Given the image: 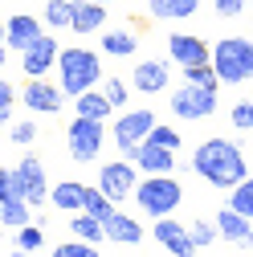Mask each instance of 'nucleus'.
<instances>
[{"label": "nucleus", "instance_id": "nucleus-28", "mask_svg": "<svg viewBox=\"0 0 253 257\" xmlns=\"http://www.w3.org/2000/svg\"><path fill=\"white\" fill-rule=\"evenodd\" d=\"M229 204L237 208V212H245L249 220H253V176H245L237 188H233V196H229Z\"/></svg>", "mask_w": 253, "mask_h": 257}, {"label": "nucleus", "instance_id": "nucleus-33", "mask_svg": "<svg viewBox=\"0 0 253 257\" xmlns=\"http://www.w3.org/2000/svg\"><path fill=\"white\" fill-rule=\"evenodd\" d=\"M229 122L237 126V131H253V106H249V102H237V106L229 110Z\"/></svg>", "mask_w": 253, "mask_h": 257}, {"label": "nucleus", "instance_id": "nucleus-27", "mask_svg": "<svg viewBox=\"0 0 253 257\" xmlns=\"http://www.w3.org/2000/svg\"><path fill=\"white\" fill-rule=\"evenodd\" d=\"M184 82H196V86H220V74L212 61H200V66H184Z\"/></svg>", "mask_w": 253, "mask_h": 257}, {"label": "nucleus", "instance_id": "nucleus-15", "mask_svg": "<svg viewBox=\"0 0 253 257\" xmlns=\"http://www.w3.org/2000/svg\"><path fill=\"white\" fill-rule=\"evenodd\" d=\"M102 229H106V241H118V245H135V241H143V229H139V220L122 216L118 208L102 212Z\"/></svg>", "mask_w": 253, "mask_h": 257}, {"label": "nucleus", "instance_id": "nucleus-24", "mask_svg": "<svg viewBox=\"0 0 253 257\" xmlns=\"http://www.w3.org/2000/svg\"><path fill=\"white\" fill-rule=\"evenodd\" d=\"M70 229H74V237H86V241H94V245H98V241H106V229H102V216H94V212H78L74 220H70Z\"/></svg>", "mask_w": 253, "mask_h": 257}, {"label": "nucleus", "instance_id": "nucleus-34", "mask_svg": "<svg viewBox=\"0 0 253 257\" xmlns=\"http://www.w3.org/2000/svg\"><path fill=\"white\" fill-rule=\"evenodd\" d=\"M33 139H37V126L29 122V118H25V122H13V143H17V147H29Z\"/></svg>", "mask_w": 253, "mask_h": 257}, {"label": "nucleus", "instance_id": "nucleus-26", "mask_svg": "<svg viewBox=\"0 0 253 257\" xmlns=\"http://www.w3.org/2000/svg\"><path fill=\"white\" fill-rule=\"evenodd\" d=\"M45 25L49 29H74V0H49L45 5Z\"/></svg>", "mask_w": 253, "mask_h": 257}, {"label": "nucleus", "instance_id": "nucleus-32", "mask_svg": "<svg viewBox=\"0 0 253 257\" xmlns=\"http://www.w3.org/2000/svg\"><path fill=\"white\" fill-rule=\"evenodd\" d=\"M45 245V233L37 229V224H21V229H17V249H41Z\"/></svg>", "mask_w": 253, "mask_h": 257}, {"label": "nucleus", "instance_id": "nucleus-7", "mask_svg": "<svg viewBox=\"0 0 253 257\" xmlns=\"http://www.w3.org/2000/svg\"><path fill=\"white\" fill-rule=\"evenodd\" d=\"M57 61H61V45H57L49 33H41L33 45L21 53V70H25L29 78H45V74L57 66Z\"/></svg>", "mask_w": 253, "mask_h": 257}, {"label": "nucleus", "instance_id": "nucleus-41", "mask_svg": "<svg viewBox=\"0 0 253 257\" xmlns=\"http://www.w3.org/2000/svg\"><path fill=\"white\" fill-rule=\"evenodd\" d=\"M249 106H253V98H249Z\"/></svg>", "mask_w": 253, "mask_h": 257}, {"label": "nucleus", "instance_id": "nucleus-2", "mask_svg": "<svg viewBox=\"0 0 253 257\" xmlns=\"http://www.w3.org/2000/svg\"><path fill=\"white\" fill-rule=\"evenodd\" d=\"M57 74H61V90L70 94V98H78V94L94 90L102 78V61L98 53H90V49H61V61H57Z\"/></svg>", "mask_w": 253, "mask_h": 257}, {"label": "nucleus", "instance_id": "nucleus-17", "mask_svg": "<svg viewBox=\"0 0 253 257\" xmlns=\"http://www.w3.org/2000/svg\"><path fill=\"white\" fill-rule=\"evenodd\" d=\"M131 82H135V90H143V94H160V90L168 86V61H139L135 74H131Z\"/></svg>", "mask_w": 253, "mask_h": 257}, {"label": "nucleus", "instance_id": "nucleus-9", "mask_svg": "<svg viewBox=\"0 0 253 257\" xmlns=\"http://www.w3.org/2000/svg\"><path fill=\"white\" fill-rule=\"evenodd\" d=\"M135 164L131 159H118V164H106L102 172H98V188L106 192V196L118 204V200H126V196H135Z\"/></svg>", "mask_w": 253, "mask_h": 257}, {"label": "nucleus", "instance_id": "nucleus-10", "mask_svg": "<svg viewBox=\"0 0 253 257\" xmlns=\"http://www.w3.org/2000/svg\"><path fill=\"white\" fill-rule=\"evenodd\" d=\"M151 131H155V114H151V110H126V114L114 122V143H118V151L139 147Z\"/></svg>", "mask_w": 253, "mask_h": 257}, {"label": "nucleus", "instance_id": "nucleus-36", "mask_svg": "<svg viewBox=\"0 0 253 257\" xmlns=\"http://www.w3.org/2000/svg\"><path fill=\"white\" fill-rule=\"evenodd\" d=\"M245 5H249V0H212V9H216L220 17H241Z\"/></svg>", "mask_w": 253, "mask_h": 257}, {"label": "nucleus", "instance_id": "nucleus-1", "mask_svg": "<svg viewBox=\"0 0 253 257\" xmlns=\"http://www.w3.org/2000/svg\"><path fill=\"white\" fill-rule=\"evenodd\" d=\"M192 172L200 180H208V188H225V192H233L249 176L245 155H241V147L233 139H204L192 151Z\"/></svg>", "mask_w": 253, "mask_h": 257}, {"label": "nucleus", "instance_id": "nucleus-6", "mask_svg": "<svg viewBox=\"0 0 253 257\" xmlns=\"http://www.w3.org/2000/svg\"><path fill=\"white\" fill-rule=\"evenodd\" d=\"M102 118H90V114H78V118H70V131H66V139H70V155L78 159V164H90L94 155L102 151Z\"/></svg>", "mask_w": 253, "mask_h": 257}, {"label": "nucleus", "instance_id": "nucleus-23", "mask_svg": "<svg viewBox=\"0 0 253 257\" xmlns=\"http://www.w3.org/2000/svg\"><path fill=\"white\" fill-rule=\"evenodd\" d=\"M110 110H118V106L106 98V90H102V94H98V90L78 94V114H90V118H110Z\"/></svg>", "mask_w": 253, "mask_h": 257}, {"label": "nucleus", "instance_id": "nucleus-11", "mask_svg": "<svg viewBox=\"0 0 253 257\" xmlns=\"http://www.w3.org/2000/svg\"><path fill=\"white\" fill-rule=\"evenodd\" d=\"M155 241H160L172 257H188L196 253V241H192V229H184V224H176L172 216H160L155 220Z\"/></svg>", "mask_w": 253, "mask_h": 257}, {"label": "nucleus", "instance_id": "nucleus-3", "mask_svg": "<svg viewBox=\"0 0 253 257\" xmlns=\"http://www.w3.org/2000/svg\"><path fill=\"white\" fill-rule=\"evenodd\" d=\"M212 66L220 74V82H249L253 78V41L245 37H225V41H216L212 45Z\"/></svg>", "mask_w": 253, "mask_h": 257}, {"label": "nucleus", "instance_id": "nucleus-8", "mask_svg": "<svg viewBox=\"0 0 253 257\" xmlns=\"http://www.w3.org/2000/svg\"><path fill=\"white\" fill-rule=\"evenodd\" d=\"M126 159H131L135 168H143L147 176H160V172H172V168H176V147H164V143L143 139L139 147H126Z\"/></svg>", "mask_w": 253, "mask_h": 257}, {"label": "nucleus", "instance_id": "nucleus-39", "mask_svg": "<svg viewBox=\"0 0 253 257\" xmlns=\"http://www.w3.org/2000/svg\"><path fill=\"white\" fill-rule=\"evenodd\" d=\"M98 5H110V0H98Z\"/></svg>", "mask_w": 253, "mask_h": 257}, {"label": "nucleus", "instance_id": "nucleus-40", "mask_svg": "<svg viewBox=\"0 0 253 257\" xmlns=\"http://www.w3.org/2000/svg\"><path fill=\"white\" fill-rule=\"evenodd\" d=\"M249 245H253V233H249Z\"/></svg>", "mask_w": 253, "mask_h": 257}, {"label": "nucleus", "instance_id": "nucleus-21", "mask_svg": "<svg viewBox=\"0 0 253 257\" xmlns=\"http://www.w3.org/2000/svg\"><path fill=\"white\" fill-rule=\"evenodd\" d=\"M49 200H53V208H66V212H82L86 208V184H57L53 192H49Z\"/></svg>", "mask_w": 253, "mask_h": 257}, {"label": "nucleus", "instance_id": "nucleus-38", "mask_svg": "<svg viewBox=\"0 0 253 257\" xmlns=\"http://www.w3.org/2000/svg\"><path fill=\"white\" fill-rule=\"evenodd\" d=\"M106 98H110L114 106H122V102H126V82H118V78H110V82H106Z\"/></svg>", "mask_w": 253, "mask_h": 257}, {"label": "nucleus", "instance_id": "nucleus-16", "mask_svg": "<svg viewBox=\"0 0 253 257\" xmlns=\"http://www.w3.org/2000/svg\"><path fill=\"white\" fill-rule=\"evenodd\" d=\"M102 21H106V5H98V0H74V33H82V37L102 33Z\"/></svg>", "mask_w": 253, "mask_h": 257}, {"label": "nucleus", "instance_id": "nucleus-30", "mask_svg": "<svg viewBox=\"0 0 253 257\" xmlns=\"http://www.w3.org/2000/svg\"><path fill=\"white\" fill-rule=\"evenodd\" d=\"M114 208V200L106 196V192L94 184V188H86V212H94V216H102V212H110Z\"/></svg>", "mask_w": 253, "mask_h": 257}, {"label": "nucleus", "instance_id": "nucleus-25", "mask_svg": "<svg viewBox=\"0 0 253 257\" xmlns=\"http://www.w3.org/2000/svg\"><path fill=\"white\" fill-rule=\"evenodd\" d=\"M135 49H139L135 33H122V29H110V33H102V53H110V57H131Z\"/></svg>", "mask_w": 253, "mask_h": 257}, {"label": "nucleus", "instance_id": "nucleus-35", "mask_svg": "<svg viewBox=\"0 0 253 257\" xmlns=\"http://www.w3.org/2000/svg\"><path fill=\"white\" fill-rule=\"evenodd\" d=\"M147 139L151 143H164V147H180V131H176V126H160V122H155V131Z\"/></svg>", "mask_w": 253, "mask_h": 257}, {"label": "nucleus", "instance_id": "nucleus-29", "mask_svg": "<svg viewBox=\"0 0 253 257\" xmlns=\"http://www.w3.org/2000/svg\"><path fill=\"white\" fill-rule=\"evenodd\" d=\"M188 229H192V241H196V249H208L216 237H220V224H212V220H192V224H188Z\"/></svg>", "mask_w": 253, "mask_h": 257}, {"label": "nucleus", "instance_id": "nucleus-13", "mask_svg": "<svg viewBox=\"0 0 253 257\" xmlns=\"http://www.w3.org/2000/svg\"><path fill=\"white\" fill-rule=\"evenodd\" d=\"M21 98H25V106L29 110H45V114H53L57 106H61V98H66V90H61V82L57 86H49L45 78H29V86H25V94H21Z\"/></svg>", "mask_w": 253, "mask_h": 257}, {"label": "nucleus", "instance_id": "nucleus-12", "mask_svg": "<svg viewBox=\"0 0 253 257\" xmlns=\"http://www.w3.org/2000/svg\"><path fill=\"white\" fill-rule=\"evenodd\" d=\"M37 37H41V21L17 13V17H9V25H5V53H25Z\"/></svg>", "mask_w": 253, "mask_h": 257}, {"label": "nucleus", "instance_id": "nucleus-31", "mask_svg": "<svg viewBox=\"0 0 253 257\" xmlns=\"http://www.w3.org/2000/svg\"><path fill=\"white\" fill-rule=\"evenodd\" d=\"M98 249H94V241H86V237H78V241H66V245H57L53 249V257H94Z\"/></svg>", "mask_w": 253, "mask_h": 257}, {"label": "nucleus", "instance_id": "nucleus-20", "mask_svg": "<svg viewBox=\"0 0 253 257\" xmlns=\"http://www.w3.org/2000/svg\"><path fill=\"white\" fill-rule=\"evenodd\" d=\"M147 9L155 21H188L200 9V0H147Z\"/></svg>", "mask_w": 253, "mask_h": 257}, {"label": "nucleus", "instance_id": "nucleus-4", "mask_svg": "<svg viewBox=\"0 0 253 257\" xmlns=\"http://www.w3.org/2000/svg\"><path fill=\"white\" fill-rule=\"evenodd\" d=\"M135 200L147 216H168L176 212V204L184 200V188L172 180V172H160V176H147L139 188H135Z\"/></svg>", "mask_w": 253, "mask_h": 257}, {"label": "nucleus", "instance_id": "nucleus-22", "mask_svg": "<svg viewBox=\"0 0 253 257\" xmlns=\"http://www.w3.org/2000/svg\"><path fill=\"white\" fill-rule=\"evenodd\" d=\"M29 204L25 196H0V224L5 229H21V224H29Z\"/></svg>", "mask_w": 253, "mask_h": 257}, {"label": "nucleus", "instance_id": "nucleus-5", "mask_svg": "<svg viewBox=\"0 0 253 257\" xmlns=\"http://www.w3.org/2000/svg\"><path fill=\"white\" fill-rule=\"evenodd\" d=\"M212 110H216V90H212V86L184 82V86L172 94V114H176V118L200 122V118H212Z\"/></svg>", "mask_w": 253, "mask_h": 257}, {"label": "nucleus", "instance_id": "nucleus-19", "mask_svg": "<svg viewBox=\"0 0 253 257\" xmlns=\"http://www.w3.org/2000/svg\"><path fill=\"white\" fill-rule=\"evenodd\" d=\"M17 168H21L25 184H29V204H45V168H41V159H37L33 151H29Z\"/></svg>", "mask_w": 253, "mask_h": 257}, {"label": "nucleus", "instance_id": "nucleus-37", "mask_svg": "<svg viewBox=\"0 0 253 257\" xmlns=\"http://www.w3.org/2000/svg\"><path fill=\"white\" fill-rule=\"evenodd\" d=\"M0 118H13V82H0Z\"/></svg>", "mask_w": 253, "mask_h": 257}, {"label": "nucleus", "instance_id": "nucleus-14", "mask_svg": "<svg viewBox=\"0 0 253 257\" xmlns=\"http://www.w3.org/2000/svg\"><path fill=\"white\" fill-rule=\"evenodd\" d=\"M168 53H172V61H176L180 70H184V66H200V61H212L208 45H204L200 37H188V33H172Z\"/></svg>", "mask_w": 253, "mask_h": 257}, {"label": "nucleus", "instance_id": "nucleus-18", "mask_svg": "<svg viewBox=\"0 0 253 257\" xmlns=\"http://www.w3.org/2000/svg\"><path fill=\"white\" fill-rule=\"evenodd\" d=\"M216 224H220V237H225V241H237V245L249 241V233H253V220H249L245 212H237L233 204L216 212Z\"/></svg>", "mask_w": 253, "mask_h": 257}]
</instances>
